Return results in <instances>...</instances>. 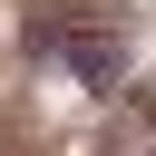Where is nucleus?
Instances as JSON below:
<instances>
[{"instance_id":"1","label":"nucleus","mask_w":156,"mask_h":156,"mask_svg":"<svg viewBox=\"0 0 156 156\" xmlns=\"http://www.w3.org/2000/svg\"><path fill=\"white\" fill-rule=\"evenodd\" d=\"M107 156H156V107H146V98H127V107L107 117Z\"/></svg>"}]
</instances>
